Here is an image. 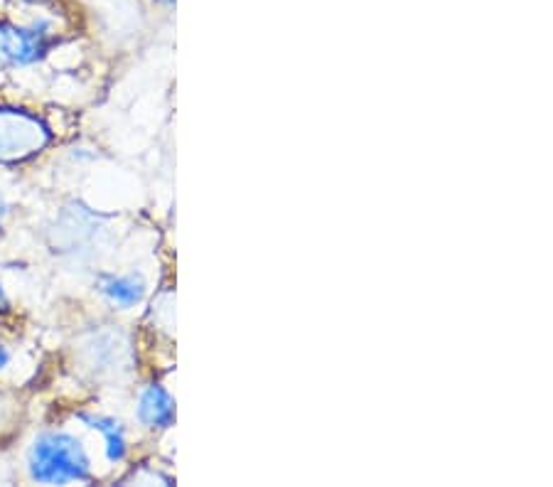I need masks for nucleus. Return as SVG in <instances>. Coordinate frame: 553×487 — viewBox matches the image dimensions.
Returning a JSON list of instances; mask_svg holds the SVG:
<instances>
[{
    "label": "nucleus",
    "instance_id": "obj_4",
    "mask_svg": "<svg viewBox=\"0 0 553 487\" xmlns=\"http://www.w3.org/2000/svg\"><path fill=\"white\" fill-rule=\"evenodd\" d=\"M99 291L104 293L111 303L121 305V308H131V305L143 301V296H146V283L138 276H104L99 281Z\"/></svg>",
    "mask_w": 553,
    "mask_h": 487
},
{
    "label": "nucleus",
    "instance_id": "obj_3",
    "mask_svg": "<svg viewBox=\"0 0 553 487\" xmlns=\"http://www.w3.org/2000/svg\"><path fill=\"white\" fill-rule=\"evenodd\" d=\"M138 419L148 428H168L175 421V401L158 384H150L138 399Z\"/></svg>",
    "mask_w": 553,
    "mask_h": 487
},
{
    "label": "nucleus",
    "instance_id": "obj_9",
    "mask_svg": "<svg viewBox=\"0 0 553 487\" xmlns=\"http://www.w3.org/2000/svg\"><path fill=\"white\" fill-rule=\"evenodd\" d=\"M160 3H168L170 5V3H175V0H160Z\"/></svg>",
    "mask_w": 553,
    "mask_h": 487
},
{
    "label": "nucleus",
    "instance_id": "obj_8",
    "mask_svg": "<svg viewBox=\"0 0 553 487\" xmlns=\"http://www.w3.org/2000/svg\"><path fill=\"white\" fill-rule=\"evenodd\" d=\"M3 214H5V205H3V197H0V219H3Z\"/></svg>",
    "mask_w": 553,
    "mask_h": 487
},
{
    "label": "nucleus",
    "instance_id": "obj_2",
    "mask_svg": "<svg viewBox=\"0 0 553 487\" xmlns=\"http://www.w3.org/2000/svg\"><path fill=\"white\" fill-rule=\"evenodd\" d=\"M52 42H55V32H52L50 20H35L28 28L0 23V57L13 67H28V64L40 62Z\"/></svg>",
    "mask_w": 553,
    "mask_h": 487
},
{
    "label": "nucleus",
    "instance_id": "obj_6",
    "mask_svg": "<svg viewBox=\"0 0 553 487\" xmlns=\"http://www.w3.org/2000/svg\"><path fill=\"white\" fill-rule=\"evenodd\" d=\"M8 362H10V350L5 345H0V369L8 367Z\"/></svg>",
    "mask_w": 553,
    "mask_h": 487
},
{
    "label": "nucleus",
    "instance_id": "obj_5",
    "mask_svg": "<svg viewBox=\"0 0 553 487\" xmlns=\"http://www.w3.org/2000/svg\"><path fill=\"white\" fill-rule=\"evenodd\" d=\"M82 421L94 431H99L106 441V458L111 463H121L126 458V431H123L121 421L109 419V416H91V414H82Z\"/></svg>",
    "mask_w": 553,
    "mask_h": 487
},
{
    "label": "nucleus",
    "instance_id": "obj_7",
    "mask_svg": "<svg viewBox=\"0 0 553 487\" xmlns=\"http://www.w3.org/2000/svg\"><path fill=\"white\" fill-rule=\"evenodd\" d=\"M8 308H10V301H8V296H5L3 286H0V313H5Z\"/></svg>",
    "mask_w": 553,
    "mask_h": 487
},
{
    "label": "nucleus",
    "instance_id": "obj_1",
    "mask_svg": "<svg viewBox=\"0 0 553 487\" xmlns=\"http://www.w3.org/2000/svg\"><path fill=\"white\" fill-rule=\"evenodd\" d=\"M32 480L45 485H67L91 480V463L82 443L69 433H42L30 448Z\"/></svg>",
    "mask_w": 553,
    "mask_h": 487
}]
</instances>
